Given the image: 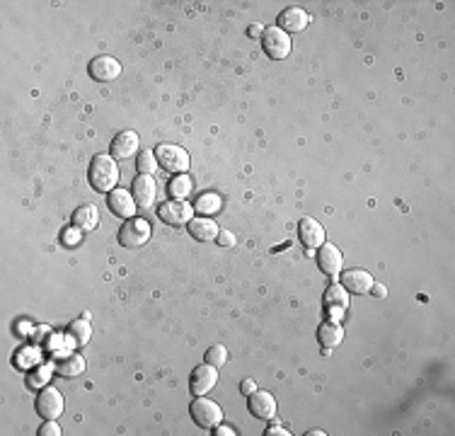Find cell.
<instances>
[{
  "label": "cell",
  "mask_w": 455,
  "mask_h": 436,
  "mask_svg": "<svg viewBox=\"0 0 455 436\" xmlns=\"http://www.w3.org/2000/svg\"><path fill=\"white\" fill-rule=\"evenodd\" d=\"M87 178H90V185L94 192L109 194L116 185H119V165H116V158L107 156V153L94 156Z\"/></svg>",
  "instance_id": "obj_1"
},
{
  "label": "cell",
  "mask_w": 455,
  "mask_h": 436,
  "mask_svg": "<svg viewBox=\"0 0 455 436\" xmlns=\"http://www.w3.org/2000/svg\"><path fill=\"white\" fill-rule=\"evenodd\" d=\"M189 412H192V420L197 422L201 429H216L223 420L221 405L204 396H199L192 405H189Z\"/></svg>",
  "instance_id": "obj_2"
},
{
  "label": "cell",
  "mask_w": 455,
  "mask_h": 436,
  "mask_svg": "<svg viewBox=\"0 0 455 436\" xmlns=\"http://www.w3.org/2000/svg\"><path fill=\"white\" fill-rule=\"evenodd\" d=\"M150 223L146 221V218H126L124 221V226L119 228V245L121 247H141L146 245L148 240H150Z\"/></svg>",
  "instance_id": "obj_3"
},
{
  "label": "cell",
  "mask_w": 455,
  "mask_h": 436,
  "mask_svg": "<svg viewBox=\"0 0 455 436\" xmlns=\"http://www.w3.org/2000/svg\"><path fill=\"white\" fill-rule=\"evenodd\" d=\"M262 49L264 54L274 58V61H283V58L291 54V37L279 27H267L262 34Z\"/></svg>",
  "instance_id": "obj_4"
},
{
  "label": "cell",
  "mask_w": 455,
  "mask_h": 436,
  "mask_svg": "<svg viewBox=\"0 0 455 436\" xmlns=\"http://www.w3.org/2000/svg\"><path fill=\"white\" fill-rule=\"evenodd\" d=\"M155 158H158V165L168 173H185L189 170V153L180 146H172V143H163L155 148Z\"/></svg>",
  "instance_id": "obj_5"
},
{
  "label": "cell",
  "mask_w": 455,
  "mask_h": 436,
  "mask_svg": "<svg viewBox=\"0 0 455 436\" xmlns=\"http://www.w3.org/2000/svg\"><path fill=\"white\" fill-rule=\"evenodd\" d=\"M322 305H324V313H327L329 320H334V322H339L341 317L346 315V310H349V296H346V288L341 286V284H332L324 291V300H322Z\"/></svg>",
  "instance_id": "obj_6"
},
{
  "label": "cell",
  "mask_w": 455,
  "mask_h": 436,
  "mask_svg": "<svg viewBox=\"0 0 455 436\" xmlns=\"http://www.w3.org/2000/svg\"><path fill=\"white\" fill-rule=\"evenodd\" d=\"M158 216H160L163 223H170V226H185L194 218V209L182 199H170V202L160 204Z\"/></svg>",
  "instance_id": "obj_7"
},
{
  "label": "cell",
  "mask_w": 455,
  "mask_h": 436,
  "mask_svg": "<svg viewBox=\"0 0 455 436\" xmlns=\"http://www.w3.org/2000/svg\"><path fill=\"white\" fill-rule=\"evenodd\" d=\"M63 396L56 391V388H44V391L37 396V403H34V408H37V415L41 420H56V417H61L63 412Z\"/></svg>",
  "instance_id": "obj_8"
},
{
  "label": "cell",
  "mask_w": 455,
  "mask_h": 436,
  "mask_svg": "<svg viewBox=\"0 0 455 436\" xmlns=\"http://www.w3.org/2000/svg\"><path fill=\"white\" fill-rule=\"evenodd\" d=\"M317 267L327 276H339L341 267H344V257H341L339 247L324 240V243L317 247Z\"/></svg>",
  "instance_id": "obj_9"
},
{
  "label": "cell",
  "mask_w": 455,
  "mask_h": 436,
  "mask_svg": "<svg viewBox=\"0 0 455 436\" xmlns=\"http://www.w3.org/2000/svg\"><path fill=\"white\" fill-rule=\"evenodd\" d=\"M218 383V371L211 364H201L192 371V378H189V391L194 396H206V393L214 391V386Z\"/></svg>",
  "instance_id": "obj_10"
},
{
  "label": "cell",
  "mask_w": 455,
  "mask_h": 436,
  "mask_svg": "<svg viewBox=\"0 0 455 436\" xmlns=\"http://www.w3.org/2000/svg\"><path fill=\"white\" fill-rule=\"evenodd\" d=\"M87 73L97 82H111L121 75V63L111 56H97L92 58V63L87 66Z\"/></svg>",
  "instance_id": "obj_11"
},
{
  "label": "cell",
  "mask_w": 455,
  "mask_h": 436,
  "mask_svg": "<svg viewBox=\"0 0 455 436\" xmlns=\"http://www.w3.org/2000/svg\"><path fill=\"white\" fill-rule=\"evenodd\" d=\"M247 410L252 412V417L267 422L276 412V400L267 391H255L252 396H247Z\"/></svg>",
  "instance_id": "obj_12"
},
{
  "label": "cell",
  "mask_w": 455,
  "mask_h": 436,
  "mask_svg": "<svg viewBox=\"0 0 455 436\" xmlns=\"http://www.w3.org/2000/svg\"><path fill=\"white\" fill-rule=\"evenodd\" d=\"M155 180H153V175H138V178L133 180L131 185V197L136 206H141V209H148L153 202H155Z\"/></svg>",
  "instance_id": "obj_13"
},
{
  "label": "cell",
  "mask_w": 455,
  "mask_h": 436,
  "mask_svg": "<svg viewBox=\"0 0 455 436\" xmlns=\"http://www.w3.org/2000/svg\"><path fill=\"white\" fill-rule=\"evenodd\" d=\"M136 151H138V133L136 131H119L114 138H111L109 156L116 158V160H126V158H131Z\"/></svg>",
  "instance_id": "obj_14"
},
{
  "label": "cell",
  "mask_w": 455,
  "mask_h": 436,
  "mask_svg": "<svg viewBox=\"0 0 455 436\" xmlns=\"http://www.w3.org/2000/svg\"><path fill=\"white\" fill-rule=\"evenodd\" d=\"M339 276H341V286L346 288V293L361 296V293H368L371 286H373V276L368 272H363V269H349V272L339 274Z\"/></svg>",
  "instance_id": "obj_15"
},
{
  "label": "cell",
  "mask_w": 455,
  "mask_h": 436,
  "mask_svg": "<svg viewBox=\"0 0 455 436\" xmlns=\"http://www.w3.org/2000/svg\"><path fill=\"white\" fill-rule=\"evenodd\" d=\"M107 204H109L111 214L119 218H133V214H136V202H133L131 192H126V190H111L107 197Z\"/></svg>",
  "instance_id": "obj_16"
},
{
  "label": "cell",
  "mask_w": 455,
  "mask_h": 436,
  "mask_svg": "<svg viewBox=\"0 0 455 436\" xmlns=\"http://www.w3.org/2000/svg\"><path fill=\"white\" fill-rule=\"evenodd\" d=\"M310 25V15L303 8H288L279 15V29H283L286 34L291 32H303Z\"/></svg>",
  "instance_id": "obj_17"
},
{
  "label": "cell",
  "mask_w": 455,
  "mask_h": 436,
  "mask_svg": "<svg viewBox=\"0 0 455 436\" xmlns=\"http://www.w3.org/2000/svg\"><path fill=\"white\" fill-rule=\"evenodd\" d=\"M189 226V235H192L194 240H199V243H209V240H216L218 238V226L214 218L209 216H201V218H192V221L187 223Z\"/></svg>",
  "instance_id": "obj_18"
},
{
  "label": "cell",
  "mask_w": 455,
  "mask_h": 436,
  "mask_svg": "<svg viewBox=\"0 0 455 436\" xmlns=\"http://www.w3.org/2000/svg\"><path fill=\"white\" fill-rule=\"evenodd\" d=\"M298 233H300V240H303L305 247H320L324 243V228L320 223L315 221V218L305 216L303 221L298 223Z\"/></svg>",
  "instance_id": "obj_19"
},
{
  "label": "cell",
  "mask_w": 455,
  "mask_h": 436,
  "mask_svg": "<svg viewBox=\"0 0 455 436\" xmlns=\"http://www.w3.org/2000/svg\"><path fill=\"white\" fill-rule=\"evenodd\" d=\"M317 339H320V344L324 349H332V347H339L341 342H344V329H341L339 322H334V320L322 322V325L317 327Z\"/></svg>",
  "instance_id": "obj_20"
},
{
  "label": "cell",
  "mask_w": 455,
  "mask_h": 436,
  "mask_svg": "<svg viewBox=\"0 0 455 436\" xmlns=\"http://www.w3.org/2000/svg\"><path fill=\"white\" fill-rule=\"evenodd\" d=\"M99 223V211L97 206L87 204V206H78L73 211V226L80 228V231H94Z\"/></svg>",
  "instance_id": "obj_21"
},
{
  "label": "cell",
  "mask_w": 455,
  "mask_h": 436,
  "mask_svg": "<svg viewBox=\"0 0 455 436\" xmlns=\"http://www.w3.org/2000/svg\"><path fill=\"white\" fill-rule=\"evenodd\" d=\"M56 374L63 376V378H70V376H80L82 371H85V359L80 354H66L61 359H56L54 364Z\"/></svg>",
  "instance_id": "obj_22"
},
{
  "label": "cell",
  "mask_w": 455,
  "mask_h": 436,
  "mask_svg": "<svg viewBox=\"0 0 455 436\" xmlns=\"http://www.w3.org/2000/svg\"><path fill=\"white\" fill-rule=\"evenodd\" d=\"M189 192H192V180H189L187 175H180V178L170 180L168 194L172 199H185V197H189Z\"/></svg>",
  "instance_id": "obj_23"
},
{
  "label": "cell",
  "mask_w": 455,
  "mask_h": 436,
  "mask_svg": "<svg viewBox=\"0 0 455 436\" xmlns=\"http://www.w3.org/2000/svg\"><path fill=\"white\" fill-rule=\"evenodd\" d=\"M68 332L73 334V339L78 342V344H87V339H90V334H92V327H90V322H87L85 317H80V320L70 322Z\"/></svg>",
  "instance_id": "obj_24"
},
{
  "label": "cell",
  "mask_w": 455,
  "mask_h": 436,
  "mask_svg": "<svg viewBox=\"0 0 455 436\" xmlns=\"http://www.w3.org/2000/svg\"><path fill=\"white\" fill-rule=\"evenodd\" d=\"M136 168H138V175H153L158 170V158L155 151H141L138 160H136Z\"/></svg>",
  "instance_id": "obj_25"
},
{
  "label": "cell",
  "mask_w": 455,
  "mask_h": 436,
  "mask_svg": "<svg viewBox=\"0 0 455 436\" xmlns=\"http://www.w3.org/2000/svg\"><path fill=\"white\" fill-rule=\"evenodd\" d=\"M194 209L201 211V214H204V216L216 214V211L221 209V197H218V194H201L199 202H197V206H194Z\"/></svg>",
  "instance_id": "obj_26"
},
{
  "label": "cell",
  "mask_w": 455,
  "mask_h": 436,
  "mask_svg": "<svg viewBox=\"0 0 455 436\" xmlns=\"http://www.w3.org/2000/svg\"><path fill=\"white\" fill-rule=\"evenodd\" d=\"M226 361H228V351H226V347H221V344L209 347V351H206V364H211V366L221 369Z\"/></svg>",
  "instance_id": "obj_27"
},
{
  "label": "cell",
  "mask_w": 455,
  "mask_h": 436,
  "mask_svg": "<svg viewBox=\"0 0 455 436\" xmlns=\"http://www.w3.org/2000/svg\"><path fill=\"white\" fill-rule=\"evenodd\" d=\"M49 381V369H37V374H32L27 378V383L32 388H39V386H44V383Z\"/></svg>",
  "instance_id": "obj_28"
},
{
  "label": "cell",
  "mask_w": 455,
  "mask_h": 436,
  "mask_svg": "<svg viewBox=\"0 0 455 436\" xmlns=\"http://www.w3.org/2000/svg\"><path fill=\"white\" fill-rule=\"evenodd\" d=\"M58 434H61V427L56 424V420H46L39 429V436H58Z\"/></svg>",
  "instance_id": "obj_29"
},
{
  "label": "cell",
  "mask_w": 455,
  "mask_h": 436,
  "mask_svg": "<svg viewBox=\"0 0 455 436\" xmlns=\"http://www.w3.org/2000/svg\"><path fill=\"white\" fill-rule=\"evenodd\" d=\"M255 391H257V383L252 381V378H245V381L240 383V393H242V396H245V398H247V396H252V393H255Z\"/></svg>",
  "instance_id": "obj_30"
},
{
  "label": "cell",
  "mask_w": 455,
  "mask_h": 436,
  "mask_svg": "<svg viewBox=\"0 0 455 436\" xmlns=\"http://www.w3.org/2000/svg\"><path fill=\"white\" fill-rule=\"evenodd\" d=\"M218 245H223V247H230V245H235V235L230 233V231H223V233H218Z\"/></svg>",
  "instance_id": "obj_31"
},
{
  "label": "cell",
  "mask_w": 455,
  "mask_h": 436,
  "mask_svg": "<svg viewBox=\"0 0 455 436\" xmlns=\"http://www.w3.org/2000/svg\"><path fill=\"white\" fill-rule=\"evenodd\" d=\"M371 291H373L375 298H385L388 296V288L383 286V284H373V286H371Z\"/></svg>",
  "instance_id": "obj_32"
},
{
  "label": "cell",
  "mask_w": 455,
  "mask_h": 436,
  "mask_svg": "<svg viewBox=\"0 0 455 436\" xmlns=\"http://www.w3.org/2000/svg\"><path fill=\"white\" fill-rule=\"evenodd\" d=\"M216 436H235V429L233 427H216Z\"/></svg>",
  "instance_id": "obj_33"
},
{
  "label": "cell",
  "mask_w": 455,
  "mask_h": 436,
  "mask_svg": "<svg viewBox=\"0 0 455 436\" xmlns=\"http://www.w3.org/2000/svg\"><path fill=\"white\" fill-rule=\"evenodd\" d=\"M291 432H286L283 427H271V429H267V436H288Z\"/></svg>",
  "instance_id": "obj_34"
},
{
  "label": "cell",
  "mask_w": 455,
  "mask_h": 436,
  "mask_svg": "<svg viewBox=\"0 0 455 436\" xmlns=\"http://www.w3.org/2000/svg\"><path fill=\"white\" fill-rule=\"evenodd\" d=\"M70 243H73V245L80 243V233L78 231H68L66 233V245H70Z\"/></svg>",
  "instance_id": "obj_35"
},
{
  "label": "cell",
  "mask_w": 455,
  "mask_h": 436,
  "mask_svg": "<svg viewBox=\"0 0 455 436\" xmlns=\"http://www.w3.org/2000/svg\"><path fill=\"white\" fill-rule=\"evenodd\" d=\"M259 34H264V29H262V25H255L250 29V37H259Z\"/></svg>",
  "instance_id": "obj_36"
},
{
  "label": "cell",
  "mask_w": 455,
  "mask_h": 436,
  "mask_svg": "<svg viewBox=\"0 0 455 436\" xmlns=\"http://www.w3.org/2000/svg\"><path fill=\"white\" fill-rule=\"evenodd\" d=\"M308 434H310V436H322L324 432H322V429H312V432H308Z\"/></svg>",
  "instance_id": "obj_37"
}]
</instances>
